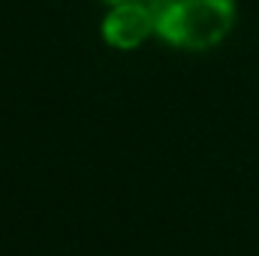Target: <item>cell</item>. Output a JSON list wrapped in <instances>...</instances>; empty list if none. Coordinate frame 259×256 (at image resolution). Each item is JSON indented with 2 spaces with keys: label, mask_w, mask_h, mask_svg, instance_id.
I'll use <instances>...</instances> for the list:
<instances>
[{
  "label": "cell",
  "mask_w": 259,
  "mask_h": 256,
  "mask_svg": "<svg viewBox=\"0 0 259 256\" xmlns=\"http://www.w3.org/2000/svg\"><path fill=\"white\" fill-rule=\"evenodd\" d=\"M157 36L184 52L220 46L235 24V0H151Z\"/></svg>",
  "instance_id": "6da1fadb"
},
{
  "label": "cell",
  "mask_w": 259,
  "mask_h": 256,
  "mask_svg": "<svg viewBox=\"0 0 259 256\" xmlns=\"http://www.w3.org/2000/svg\"><path fill=\"white\" fill-rule=\"evenodd\" d=\"M100 33L103 39L112 46V49H139L148 36L157 33V24H154V12H151V3H142V0H133V3H118L106 12L103 24H100Z\"/></svg>",
  "instance_id": "7a4b0ae2"
},
{
  "label": "cell",
  "mask_w": 259,
  "mask_h": 256,
  "mask_svg": "<svg viewBox=\"0 0 259 256\" xmlns=\"http://www.w3.org/2000/svg\"><path fill=\"white\" fill-rule=\"evenodd\" d=\"M103 3H109V6H118V3H133V0H103Z\"/></svg>",
  "instance_id": "3957f363"
}]
</instances>
